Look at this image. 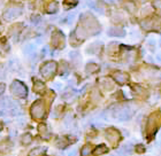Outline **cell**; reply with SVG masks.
<instances>
[{
  "instance_id": "15",
  "label": "cell",
  "mask_w": 161,
  "mask_h": 156,
  "mask_svg": "<svg viewBox=\"0 0 161 156\" xmlns=\"http://www.w3.org/2000/svg\"><path fill=\"white\" fill-rule=\"evenodd\" d=\"M34 50H35V46L32 45V44H28L27 46L24 47V52H25V54H32Z\"/></svg>"
},
{
  "instance_id": "1",
  "label": "cell",
  "mask_w": 161,
  "mask_h": 156,
  "mask_svg": "<svg viewBox=\"0 0 161 156\" xmlns=\"http://www.w3.org/2000/svg\"><path fill=\"white\" fill-rule=\"evenodd\" d=\"M161 123V115L159 113L152 114L147 121V136L153 137L158 131V127Z\"/></svg>"
},
{
  "instance_id": "17",
  "label": "cell",
  "mask_w": 161,
  "mask_h": 156,
  "mask_svg": "<svg viewBox=\"0 0 161 156\" xmlns=\"http://www.w3.org/2000/svg\"><path fill=\"white\" fill-rule=\"evenodd\" d=\"M74 17H75V13H70L67 17H66V19H64V21H66V22H68V23H70L71 21L74 20Z\"/></svg>"
},
{
  "instance_id": "23",
  "label": "cell",
  "mask_w": 161,
  "mask_h": 156,
  "mask_svg": "<svg viewBox=\"0 0 161 156\" xmlns=\"http://www.w3.org/2000/svg\"><path fill=\"white\" fill-rule=\"evenodd\" d=\"M1 127H3V126H1V123H0V130H1Z\"/></svg>"
},
{
  "instance_id": "5",
  "label": "cell",
  "mask_w": 161,
  "mask_h": 156,
  "mask_svg": "<svg viewBox=\"0 0 161 156\" xmlns=\"http://www.w3.org/2000/svg\"><path fill=\"white\" fill-rule=\"evenodd\" d=\"M21 13H22L21 7H10L3 12V19L6 21H12L14 19H16Z\"/></svg>"
},
{
  "instance_id": "3",
  "label": "cell",
  "mask_w": 161,
  "mask_h": 156,
  "mask_svg": "<svg viewBox=\"0 0 161 156\" xmlns=\"http://www.w3.org/2000/svg\"><path fill=\"white\" fill-rule=\"evenodd\" d=\"M55 71H57V63L54 62V61L46 62L42 67V69H40V73H42V75L45 78H51L55 73Z\"/></svg>"
},
{
  "instance_id": "16",
  "label": "cell",
  "mask_w": 161,
  "mask_h": 156,
  "mask_svg": "<svg viewBox=\"0 0 161 156\" xmlns=\"http://www.w3.org/2000/svg\"><path fill=\"white\" fill-rule=\"evenodd\" d=\"M22 143H23V145H28V143H31V136L30 134H24L23 137H22Z\"/></svg>"
},
{
  "instance_id": "8",
  "label": "cell",
  "mask_w": 161,
  "mask_h": 156,
  "mask_svg": "<svg viewBox=\"0 0 161 156\" xmlns=\"http://www.w3.org/2000/svg\"><path fill=\"white\" fill-rule=\"evenodd\" d=\"M106 137H107V139L109 140V141L116 143L119 140V138H120V134H119V132L115 129H108L107 131H106Z\"/></svg>"
},
{
  "instance_id": "11",
  "label": "cell",
  "mask_w": 161,
  "mask_h": 156,
  "mask_svg": "<svg viewBox=\"0 0 161 156\" xmlns=\"http://www.w3.org/2000/svg\"><path fill=\"white\" fill-rule=\"evenodd\" d=\"M108 152V148L106 147V145H99L94 148L93 150V154L94 155H100V154H105Z\"/></svg>"
},
{
  "instance_id": "14",
  "label": "cell",
  "mask_w": 161,
  "mask_h": 156,
  "mask_svg": "<svg viewBox=\"0 0 161 156\" xmlns=\"http://www.w3.org/2000/svg\"><path fill=\"white\" fill-rule=\"evenodd\" d=\"M91 153H92V149H91V147L89 145H86V146H84L82 148V156H89Z\"/></svg>"
},
{
  "instance_id": "2",
  "label": "cell",
  "mask_w": 161,
  "mask_h": 156,
  "mask_svg": "<svg viewBox=\"0 0 161 156\" xmlns=\"http://www.w3.org/2000/svg\"><path fill=\"white\" fill-rule=\"evenodd\" d=\"M10 92L17 98H25L28 95V89L22 82L14 80L10 85Z\"/></svg>"
},
{
  "instance_id": "10",
  "label": "cell",
  "mask_w": 161,
  "mask_h": 156,
  "mask_svg": "<svg viewBox=\"0 0 161 156\" xmlns=\"http://www.w3.org/2000/svg\"><path fill=\"white\" fill-rule=\"evenodd\" d=\"M46 153V148L45 147H37V148H35L32 149L29 153V156H43L45 155Z\"/></svg>"
},
{
  "instance_id": "9",
  "label": "cell",
  "mask_w": 161,
  "mask_h": 156,
  "mask_svg": "<svg viewBox=\"0 0 161 156\" xmlns=\"http://www.w3.org/2000/svg\"><path fill=\"white\" fill-rule=\"evenodd\" d=\"M108 35L114 37H124L125 36V31L123 29H121L120 27H113L111 29H108Z\"/></svg>"
},
{
  "instance_id": "6",
  "label": "cell",
  "mask_w": 161,
  "mask_h": 156,
  "mask_svg": "<svg viewBox=\"0 0 161 156\" xmlns=\"http://www.w3.org/2000/svg\"><path fill=\"white\" fill-rule=\"evenodd\" d=\"M113 78H114V80H116L118 83L124 84L128 82L129 76H128L125 73H122V71H115V73H113Z\"/></svg>"
},
{
  "instance_id": "12",
  "label": "cell",
  "mask_w": 161,
  "mask_h": 156,
  "mask_svg": "<svg viewBox=\"0 0 161 156\" xmlns=\"http://www.w3.org/2000/svg\"><path fill=\"white\" fill-rule=\"evenodd\" d=\"M57 10H58V3H55V1H52V3L48 5V7H47L46 12L48 14H53V13H55Z\"/></svg>"
},
{
  "instance_id": "19",
  "label": "cell",
  "mask_w": 161,
  "mask_h": 156,
  "mask_svg": "<svg viewBox=\"0 0 161 156\" xmlns=\"http://www.w3.org/2000/svg\"><path fill=\"white\" fill-rule=\"evenodd\" d=\"M154 6H157L161 9V0H154Z\"/></svg>"
},
{
  "instance_id": "22",
  "label": "cell",
  "mask_w": 161,
  "mask_h": 156,
  "mask_svg": "<svg viewBox=\"0 0 161 156\" xmlns=\"http://www.w3.org/2000/svg\"><path fill=\"white\" fill-rule=\"evenodd\" d=\"M77 3V1H76V0H66V3Z\"/></svg>"
},
{
  "instance_id": "4",
  "label": "cell",
  "mask_w": 161,
  "mask_h": 156,
  "mask_svg": "<svg viewBox=\"0 0 161 156\" xmlns=\"http://www.w3.org/2000/svg\"><path fill=\"white\" fill-rule=\"evenodd\" d=\"M31 115L35 118H43L45 115V106H44L43 101H36L31 107Z\"/></svg>"
},
{
  "instance_id": "20",
  "label": "cell",
  "mask_w": 161,
  "mask_h": 156,
  "mask_svg": "<svg viewBox=\"0 0 161 156\" xmlns=\"http://www.w3.org/2000/svg\"><path fill=\"white\" fill-rule=\"evenodd\" d=\"M3 91H5V85H3V84H0V95L3 93Z\"/></svg>"
},
{
  "instance_id": "7",
  "label": "cell",
  "mask_w": 161,
  "mask_h": 156,
  "mask_svg": "<svg viewBox=\"0 0 161 156\" xmlns=\"http://www.w3.org/2000/svg\"><path fill=\"white\" fill-rule=\"evenodd\" d=\"M130 116H131V113L128 108H121V109L118 110V113H116V117L120 121H125L128 118H130Z\"/></svg>"
},
{
  "instance_id": "18",
  "label": "cell",
  "mask_w": 161,
  "mask_h": 156,
  "mask_svg": "<svg viewBox=\"0 0 161 156\" xmlns=\"http://www.w3.org/2000/svg\"><path fill=\"white\" fill-rule=\"evenodd\" d=\"M40 20V16L39 15H34V16L31 17V21L34 22V23H36V22H38V21Z\"/></svg>"
},
{
  "instance_id": "13",
  "label": "cell",
  "mask_w": 161,
  "mask_h": 156,
  "mask_svg": "<svg viewBox=\"0 0 161 156\" xmlns=\"http://www.w3.org/2000/svg\"><path fill=\"white\" fill-rule=\"evenodd\" d=\"M45 90V85H44L42 82H37V83H35V91L37 92V93L42 94Z\"/></svg>"
},
{
  "instance_id": "21",
  "label": "cell",
  "mask_w": 161,
  "mask_h": 156,
  "mask_svg": "<svg viewBox=\"0 0 161 156\" xmlns=\"http://www.w3.org/2000/svg\"><path fill=\"white\" fill-rule=\"evenodd\" d=\"M104 1H106V3H116L119 0H104Z\"/></svg>"
}]
</instances>
